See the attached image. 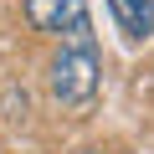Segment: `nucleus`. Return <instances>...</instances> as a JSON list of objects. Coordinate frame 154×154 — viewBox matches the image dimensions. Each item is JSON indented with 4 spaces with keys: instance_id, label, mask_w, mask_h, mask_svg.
<instances>
[{
    "instance_id": "20e7f679",
    "label": "nucleus",
    "mask_w": 154,
    "mask_h": 154,
    "mask_svg": "<svg viewBox=\"0 0 154 154\" xmlns=\"http://www.w3.org/2000/svg\"><path fill=\"white\" fill-rule=\"evenodd\" d=\"M82 154H103V149H82Z\"/></svg>"
},
{
    "instance_id": "f03ea898",
    "label": "nucleus",
    "mask_w": 154,
    "mask_h": 154,
    "mask_svg": "<svg viewBox=\"0 0 154 154\" xmlns=\"http://www.w3.org/2000/svg\"><path fill=\"white\" fill-rule=\"evenodd\" d=\"M26 21H31L41 36L93 41V16H88V0H26Z\"/></svg>"
},
{
    "instance_id": "f257e3e1",
    "label": "nucleus",
    "mask_w": 154,
    "mask_h": 154,
    "mask_svg": "<svg viewBox=\"0 0 154 154\" xmlns=\"http://www.w3.org/2000/svg\"><path fill=\"white\" fill-rule=\"evenodd\" d=\"M98 72H103V62H98L93 41H62V51L51 57V72H46V88L67 113H88L98 98Z\"/></svg>"
},
{
    "instance_id": "7ed1b4c3",
    "label": "nucleus",
    "mask_w": 154,
    "mask_h": 154,
    "mask_svg": "<svg viewBox=\"0 0 154 154\" xmlns=\"http://www.w3.org/2000/svg\"><path fill=\"white\" fill-rule=\"evenodd\" d=\"M108 11H113L118 31L128 41H149L154 36V0H108Z\"/></svg>"
}]
</instances>
